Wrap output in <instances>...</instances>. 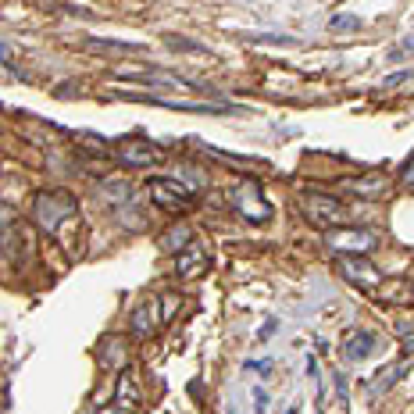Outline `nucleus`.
<instances>
[{"label":"nucleus","instance_id":"nucleus-1","mask_svg":"<svg viewBox=\"0 0 414 414\" xmlns=\"http://www.w3.org/2000/svg\"><path fill=\"white\" fill-rule=\"evenodd\" d=\"M79 215V200L68 189H43L33 203V218L47 236H58L65 222H72Z\"/></svg>","mask_w":414,"mask_h":414},{"label":"nucleus","instance_id":"nucleus-2","mask_svg":"<svg viewBox=\"0 0 414 414\" xmlns=\"http://www.w3.org/2000/svg\"><path fill=\"white\" fill-rule=\"evenodd\" d=\"M229 203H233V211L250 225H268L272 222V203L265 200V186L258 179H240L229 189Z\"/></svg>","mask_w":414,"mask_h":414},{"label":"nucleus","instance_id":"nucleus-3","mask_svg":"<svg viewBox=\"0 0 414 414\" xmlns=\"http://www.w3.org/2000/svg\"><path fill=\"white\" fill-rule=\"evenodd\" d=\"M143 189H147V196L161 207V211H168V215H186V211H193V207H196V193L186 182H179V179L154 175V179H147Z\"/></svg>","mask_w":414,"mask_h":414},{"label":"nucleus","instance_id":"nucleus-4","mask_svg":"<svg viewBox=\"0 0 414 414\" xmlns=\"http://www.w3.org/2000/svg\"><path fill=\"white\" fill-rule=\"evenodd\" d=\"M322 240L332 254L339 258H357V254H371L378 247V233L375 229H354V225H332V229H322Z\"/></svg>","mask_w":414,"mask_h":414},{"label":"nucleus","instance_id":"nucleus-5","mask_svg":"<svg viewBox=\"0 0 414 414\" xmlns=\"http://www.w3.org/2000/svg\"><path fill=\"white\" fill-rule=\"evenodd\" d=\"M300 215H304L314 229L350 225V211L343 207V200H336V196H329V193H304V196H300Z\"/></svg>","mask_w":414,"mask_h":414},{"label":"nucleus","instance_id":"nucleus-6","mask_svg":"<svg viewBox=\"0 0 414 414\" xmlns=\"http://www.w3.org/2000/svg\"><path fill=\"white\" fill-rule=\"evenodd\" d=\"M115 154H118V161L129 164V168H150V164L161 161V147H154L150 139H139V136L122 139V143L115 147Z\"/></svg>","mask_w":414,"mask_h":414},{"label":"nucleus","instance_id":"nucleus-7","mask_svg":"<svg viewBox=\"0 0 414 414\" xmlns=\"http://www.w3.org/2000/svg\"><path fill=\"white\" fill-rule=\"evenodd\" d=\"M203 272H207V247L196 243V240H189V243L179 250V258H175V275H179V279H196V275H203Z\"/></svg>","mask_w":414,"mask_h":414},{"label":"nucleus","instance_id":"nucleus-8","mask_svg":"<svg viewBox=\"0 0 414 414\" xmlns=\"http://www.w3.org/2000/svg\"><path fill=\"white\" fill-rule=\"evenodd\" d=\"M339 189H343V193H350V196L378 200V196H386V193H389V179H386L382 171H368V175H361V179H346V182H339Z\"/></svg>","mask_w":414,"mask_h":414},{"label":"nucleus","instance_id":"nucleus-9","mask_svg":"<svg viewBox=\"0 0 414 414\" xmlns=\"http://www.w3.org/2000/svg\"><path fill=\"white\" fill-rule=\"evenodd\" d=\"M339 275H343L346 282H354V286H375V282H382V272H378L375 265H368L364 254L343 258V261H339Z\"/></svg>","mask_w":414,"mask_h":414},{"label":"nucleus","instance_id":"nucleus-10","mask_svg":"<svg viewBox=\"0 0 414 414\" xmlns=\"http://www.w3.org/2000/svg\"><path fill=\"white\" fill-rule=\"evenodd\" d=\"M154 329H157V304L147 300V304H139V307L132 311V336H136V339H147Z\"/></svg>","mask_w":414,"mask_h":414},{"label":"nucleus","instance_id":"nucleus-11","mask_svg":"<svg viewBox=\"0 0 414 414\" xmlns=\"http://www.w3.org/2000/svg\"><path fill=\"white\" fill-rule=\"evenodd\" d=\"M403 371H407V361H396V364H389L382 375H375V378L368 382V393H371V396H382V393H389Z\"/></svg>","mask_w":414,"mask_h":414},{"label":"nucleus","instance_id":"nucleus-12","mask_svg":"<svg viewBox=\"0 0 414 414\" xmlns=\"http://www.w3.org/2000/svg\"><path fill=\"white\" fill-rule=\"evenodd\" d=\"M375 346H378V339H375L371 332H354V336L346 339V346H343V350H346V357H350V361H364Z\"/></svg>","mask_w":414,"mask_h":414},{"label":"nucleus","instance_id":"nucleus-13","mask_svg":"<svg viewBox=\"0 0 414 414\" xmlns=\"http://www.w3.org/2000/svg\"><path fill=\"white\" fill-rule=\"evenodd\" d=\"M139 386H136V378H132V371H122V382H118V400H115V407H139Z\"/></svg>","mask_w":414,"mask_h":414},{"label":"nucleus","instance_id":"nucleus-14","mask_svg":"<svg viewBox=\"0 0 414 414\" xmlns=\"http://www.w3.org/2000/svg\"><path fill=\"white\" fill-rule=\"evenodd\" d=\"M100 364H104V368H122V364H125V346H122V339H104V346H100Z\"/></svg>","mask_w":414,"mask_h":414},{"label":"nucleus","instance_id":"nucleus-15","mask_svg":"<svg viewBox=\"0 0 414 414\" xmlns=\"http://www.w3.org/2000/svg\"><path fill=\"white\" fill-rule=\"evenodd\" d=\"M186 243H189V229H186V225H171V229L161 236V250H175V254H179Z\"/></svg>","mask_w":414,"mask_h":414},{"label":"nucleus","instance_id":"nucleus-16","mask_svg":"<svg viewBox=\"0 0 414 414\" xmlns=\"http://www.w3.org/2000/svg\"><path fill=\"white\" fill-rule=\"evenodd\" d=\"M90 47H107V51H129V54H136V51H147L143 43H125V40H100V36H90Z\"/></svg>","mask_w":414,"mask_h":414},{"label":"nucleus","instance_id":"nucleus-17","mask_svg":"<svg viewBox=\"0 0 414 414\" xmlns=\"http://www.w3.org/2000/svg\"><path fill=\"white\" fill-rule=\"evenodd\" d=\"M329 29H332V33H357V29H361V18H357V15H332Z\"/></svg>","mask_w":414,"mask_h":414},{"label":"nucleus","instance_id":"nucleus-18","mask_svg":"<svg viewBox=\"0 0 414 414\" xmlns=\"http://www.w3.org/2000/svg\"><path fill=\"white\" fill-rule=\"evenodd\" d=\"M104 189H107V200H122V203L129 200V186L118 182V179H115V182H104Z\"/></svg>","mask_w":414,"mask_h":414},{"label":"nucleus","instance_id":"nucleus-19","mask_svg":"<svg viewBox=\"0 0 414 414\" xmlns=\"http://www.w3.org/2000/svg\"><path fill=\"white\" fill-rule=\"evenodd\" d=\"M243 40H250V43H297L293 36H275V33H258V36H243Z\"/></svg>","mask_w":414,"mask_h":414},{"label":"nucleus","instance_id":"nucleus-20","mask_svg":"<svg viewBox=\"0 0 414 414\" xmlns=\"http://www.w3.org/2000/svg\"><path fill=\"white\" fill-rule=\"evenodd\" d=\"M168 43H171V47H186L189 54H200V51H203L196 40H186V36H168Z\"/></svg>","mask_w":414,"mask_h":414},{"label":"nucleus","instance_id":"nucleus-21","mask_svg":"<svg viewBox=\"0 0 414 414\" xmlns=\"http://www.w3.org/2000/svg\"><path fill=\"white\" fill-rule=\"evenodd\" d=\"M247 371H258V375H268L272 371V361L265 357V361H247Z\"/></svg>","mask_w":414,"mask_h":414},{"label":"nucleus","instance_id":"nucleus-22","mask_svg":"<svg viewBox=\"0 0 414 414\" xmlns=\"http://www.w3.org/2000/svg\"><path fill=\"white\" fill-rule=\"evenodd\" d=\"M403 182H407V186H414V154H410V161L403 164Z\"/></svg>","mask_w":414,"mask_h":414},{"label":"nucleus","instance_id":"nucleus-23","mask_svg":"<svg viewBox=\"0 0 414 414\" xmlns=\"http://www.w3.org/2000/svg\"><path fill=\"white\" fill-rule=\"evenodd\" d=\"M254 407H258V410L268 407V393H265V389H254Z\"/></svg>","mask_w":414,"mask_h":414},{"label":"nucleus","instance_id":"nucleus-24","mask_svg":"<svg viewBox=\"0 0 414 414\" xmlns=\"http://www.w3.org/2000/svg\"><path fill=\"white\" fill-rule=\"evenodd\" d=\"M0 65H11V47L0 43Z\"/></svg>","mask_w":414,"mask_h":414}]
</instances>
